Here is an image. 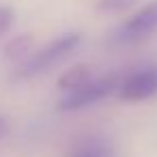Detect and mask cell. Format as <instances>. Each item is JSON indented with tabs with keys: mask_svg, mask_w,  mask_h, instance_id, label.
<instances>
[{
	"mask_svg": "<svg viewBox=\"0 0 157 157\" xmlns=\"http://www.w3.org/2000/svg\"><path fill=\"white\" fill-rule=\"evenodd\" d=\"M155 33H157V0L148 2L138 13H133L127 22H123L114 30V41L123 43V45H129V43L144 41Z\"/></svg>",
	"mask_w": 157,
	"mask_h": 157,
	"instance_id": "3",
	"label": "cell"
},
{
	"mask_svg": "<svg viewBox=\"0 0 157 157\" xmlns=\"http://www.w3.org/2000/svg\"><path fill=\"white\" fill-rule=\"evenodd\" d=\"M7 131H9V123H7V118L0 114V142L5 140V136H7Z\"/></svg>",
	"mask_w": 157,
	"mask_h": 157,
	"instance_id": "10",
	"label": "cell"
},
{
	"mask_svg": "<svg viewBox=\"0 0 157 157\" xmlns=\"http://www.w3.org/2000/svg\"><path fill=\"white\" fill-rule=\"evenodd\" d=\"M93 78H95V73H93V69H90L88 65H73V67H69L67 71L60 73V78H58V88H60L63 95H65V93H71V90L84 86V84L90 82Z\"/></svg>",
	"mask_w": 157,
	"mask_h": 157,
	"instance_id": "5",
	"label": "cell"
},
{
	"mask_svg": "<svg viewBox=\"0 0 157 157\" xmlns=\"http://www.w3.org/2000/svg\"><path fill=\"white\" fill-rule=\"evenodd\" d=\"M33 52H35V37L33 35H17L5 48V56L17 65L26 63L33 56Z\"/></svg>",
	"mask_w": 157,
	"mask_h": 157,
	"instance_id": "6",
	"label": "cell"
},
{
	"mask_svg": "<svg viewBox=\"0 0 157 157\" xmlns=\"http://www.w3.org/2000/svg\"><path fill=\"white\" fill-rule=\"evenodd\" d=\"M157 93V67H144L138 71H131L129 75L121 78V84L116 88V97L127 103L151 99Z\"/></svg>",
	"mask_w": 157,
	"mask_h": 157,
	"instance_id": "4",
	"label": "cell"
},
{
	"mask_svg": "<svg viewBox=\"0 0 157 157\" xmlns=\"http://www.w3.org/2000/svg\"><path fill=\"white\" fill-rule=\"evenodd\" d=\"M118 84H121V75H101V78L95 75L84 86H80L71 93H65L58 99V110L60 112H73V110L88 108V105L101 101L103 97L116 93Z\"/></svg>",
	"mask_w": 157,
	"mask_h": 157,
	"instance_id": "2",
	"label": "cell"
},
{
	"mask_svg": "<svg viewBox=\"0 0 157 157\" xmlns=\"http://www.w3.org/2000/svg\"><path fill=\"white\" fill-rule=\"evenodd\" d=\"M71 157H108V153L99 142H88V144L80 146Z\"/></svg>",
	"mask_w": 157,
	"mask_h": 157,
	"instance_id": "8",
	"label": "cell"
},
{
	"mask_svg": "<svg viewBox=\"0 0 157 157\" xmlns=\"http://www.w3.org/2000/svg\"><path fill=\"white\" fill-rule=\"evenodd\" d=\"M138 0H99L97 2V11H103V13H121V11H127L131 9Z\"/></svg>",
	"mask_w": 157,
	"mask_h": 157,
	"instance_id": "7",
	"label": "cell"
},
{
	"mask_svg": "<svg viewBox=\"0 0 157 157\" xmlns=\"http://www.w3.org/2000/svg\"><path fill=\"white\" fill-rule=\"evenodd\" d=\"M82 37L80 33H67V35H60L56 39H52L50 43H45L43 48L35 50L33 56L22 63L17 67V73L15 78L20 80H28V78H35L39 73H45L50 71L52 67H56L58 63H63L69 54H73V50L80 45Z\"/></svg>",
	"mask_w": 157,
	"mask_h": 157,
	"instance_id": "1",
	"label": "cell"
},
{
	"mask_svg": "<svg viewBox=\"0 0 157 157\" xmlns=\"http://www.w3.org/2000/svg\"><path fill=\"white\" fill-rule=\"evenodd\" d=\"M13 20H15L13 9L7 7V5H0V37L5 33H9V28L13 26Z\"/></svg>",
	"mask_w": 157,
	"mask_h": 157,
	"instance_id": "9",
	"label": "cell"
}]
</instances>
